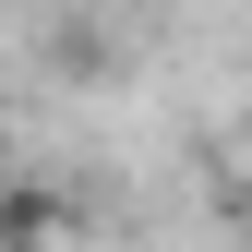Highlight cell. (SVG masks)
<instances>
[{
    "label": "cell",
    "instance_id": "6da1fadb",
    "mask_svg": "<svg viewBox=\"0 0 252 252\" xmlns=\"http://www.w3.org/2000/svg\"><path fill=\"white\" fill-rule=\"evenodd\" d=\"M0 252H72V204L48 180H0Z\"/></svg>",
    "mask_w": 252,
    "mask_h": 252
},
{
    "label": "cell",
    "instance_id": "7a4b0ae2",
    "mask_svg": "<svg viewBox=\"0 0 252 252\" xmlns=\"http://www.w3.org/2000/svg\"><path fill=\"white\" fill-rule=\"evenodd\" d=\"M0 180H12V132H0Z\"/></svg>",
    "mask_w": 252,
    "mask_h": 252
}]
</instances>
